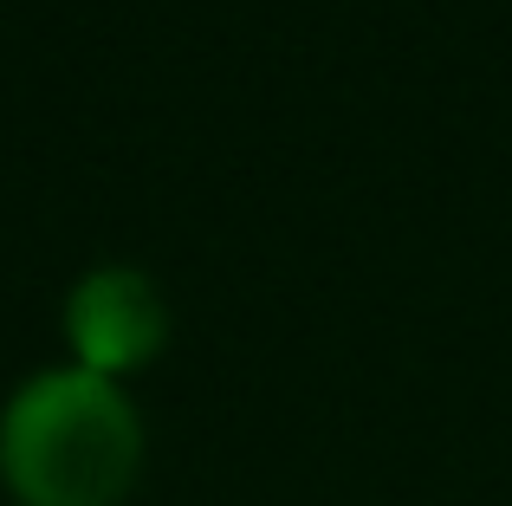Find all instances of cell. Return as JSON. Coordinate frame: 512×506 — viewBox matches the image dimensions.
<instances>
[{
	"label": "cell",
	"instance_id": "6da1fadb",
	"mask_svg": "<svg viewBox=\"0 0 512 506\" xmlns=\"http://www.w3.org/2000/svg\"><path fill=\"white\" fill-rule=\"evenodd\" d=\"M143 468V422L117 377L39 370L0 409V487L20 506H124Z\"/></svg>",
	"mask_w": 512,
	"mask_h": 506
},
{
	"label": "cell",
	"instance_id": "7a4b0ae2",
	"mask_svg": "<svg viewBox=\"0 0 512 506\" xmlns=\"http://www.w3.org/2000/svg\"><path fill=\"white\" fill-rule=\"evenodd\" d=\"M65 338H72L78 364L98 377H124V370L150 364L169 338V305L137 266H98L72 286L65 299Z\"/></svg>",
	"mask_w": 512,
	"mask_h": 506
}]
</instances>
